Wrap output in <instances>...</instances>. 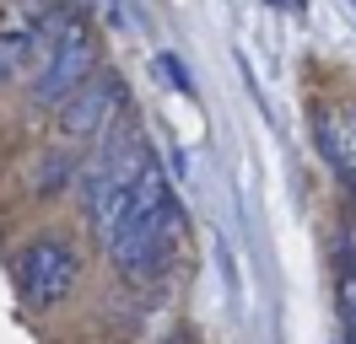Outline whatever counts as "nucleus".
<instances>
[{
  "label": "nucleus",
  "instance_id": "f257e3e1",
  "mask_svg": "<svg viewBox=\"0 0 356 344\" xmlns=\"http://www.w3.org/2000/svg\"><path fill=\"white\" fill-rule=\"evenodd\" d=\"M178 232H184V221H178L168 172L152 162V167L135 178V189L124 194L113 226L97 237V242L108 248V258H113L119 275L135 280V285H146V280L168 275V264H173V253H178Z\"/></svg>",
  "mask_w": 356,
  "mask_h": 344
},
{
  "label": "nucleus",
  "instance_id": "f03ea898",
  "mask_svg": "<svg viewBox=\"0 0 356 344\" xmlns=\"http://www.w3.org/2000/svg\"><path fill=\"white\" fill-rule=\"evenodd\" d=\"M33 97L44 108H60L97 76V38L81 11H49L33 27Z\"/></svg>",
  "mask_w": 356,
  "mask_h": 344
},
{
  "label": "nucleus",
  "instance_id": "7ed1b4c3",
  "mask_svg": "<svg viewBox=\"0 0 356 344\" xmlns=\"http://www.w3.org/2000/svg\"><path fill=\"white\" fill-rule=\"evenodd\" d=\"M76 280H81V253L70 248L65 237H38V242H27L22 258H17V285H22V296L33 307H54V301H65L76 291Z\"/></svg>",
  "mask_w": 356,
  "mask_h": 344
},
{
  "label": "nucleus",
  "instance_id": "20e7f679",
  "mask_svg": "<svg viewBox=\"0 0 356 344\" xmlns=\"http://www.w3.org/2000/svg\"><path fill=\"white\" fill-rule=\"evenodd\" d=\"M124 103H130L124 81L97 70V76L76 92V97H65V103H60V135H65V140H103V135L119 124Z\"/></svg>",
  "mask_w": 356,
  "mask_h": 344
},
{
  "label": "nucleus",
  "instance_id": "39448f33",
  "mask_svg": "<svg viewBox=\"0 0 356 344\" xmlns=\"http://www.w3.org/2000/svg\"><path fill=\"white\" fill-rule=\"evenodd\" d=\"M60 6H65V0H11V17H22L17 27H27V33H33V27H38L49 11H60Z\"/></svg>",
  "mask_w": 356,
  "mask_h": 344
}]
</instances>
